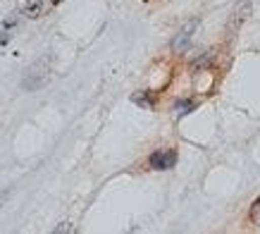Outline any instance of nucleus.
<instances>
[{
    "label": "nucleus",
    "instance_id": "obj_1",
    "mask_svg": "<svg viewBox=\"0 0 260 234\" xmlns=\"http://www.w3.org/2000/svg\"><path fill=\"white\" fill-rule=\"evenodd\" d=\"M174 163H177V153L170 149L155 151V153L150 156V167H153V170H170V167H174Z\"/></svg>",
    "mask_w": 260,
    "mask_h": 234
},
{
    "label": "nucleus",
    "instance_id": "obj_8",
    "mask_svg": "<svg viewBox=\"0 0 260 234\" xmlns=\"http://www.w3.org/2000/svg\"><path fill=\"white\" fill-rule=\"evenodd\" d=\"M55 232H74V227H72L70 222H64V225H60V227H57Z\"/></svg>",
    "mask_w": 260,
    "mask_h": 234
},
{
    "label": "nucleus",
    "instance_id": "obj_7",
    "mask_svg": "<svg viewBox=\"0 0 260 234\" xmlns=\"http://www.w3.org/2000/svg\"><path fill=\"white\" fill-rule=\"evenodd\" d=\"M174 108H177V112H179V115H186V112H191V110H193V103H191V101H179Z\"/></svg>",
    "mask_w": 260,
    "mask_h": 234
},
{
    "label": "nucleus",
    "instance_id": "obj_4",
    "mask_svg": "<svg viewBox=\"0 0 260 234\" xmlns=\"http://www.w3.org/2000/svg\"><path fill=\"white\" fill-rule=\"evenodd\" d=\"M251 5H253V0H239L237 8H234V15H232V29H234V26H239L246 17L251 15Z\"/></svg>",
    "mask_w": 260,
    "mask_h": 234
},
{
    "label": "nucleus",
    "instance_id": "obj_3",
    "mask_svg": "<svg viewBox=\"0 0 260 234\" xmlns=\"http://www.w3.org/2000/svg\"><path fill=\"white\" fill-rule=\"evenodd\" d=\"M46 79H48V72H43V67H41V65H36V67H31V70H29V74L24 77L22 86L26 89V91H36L39 86L46 84Z\"/></svg>",
    "mask_w": 260,
    "mask_h": 234
},
{
    "label": "nucleus",
    "instance_id": "obj_5",
    "mask_svg": "<svg viewBox=\"0 0 260 234\" xmlns=\"http://www.w3.org/2000/svg\"><path fill=\"white\" fill-rule=\"evenodd\" d=\"M132 101L139 103V105H143V108H150V105H153V98H150L148 91H143V94H134L132 96Z\"/></svg>",
    "mask_w": 260,
    "mask_h": 234
},
{
    "label": "nucleus",
    "instance_id": "obj_6",
    "mask_svg": "<svg viewBox=\"0 0 260 234\" xmlns=\"http://www.w3.org/2000/svg\"><path fill=\"white\" fill-rule=\"evenodd\" d=\"M41 8H43V5H41V0H31V3L24 8V12H26V17H39Z\"/></svg>",
    "mask_w": 260,
    "mask_h": 234
},
{
    "label": "nucleus",
    "instance_id": "obj_2",
    "mask_svg": "<svg viewBox=\"0 0 260 234\" xmlns=\"http://www.w3.org/2000/svg\"><path fill=\"white\" fill-rule=\"evenodd\" d=\"M196 26H198V22H189L179 34H177V39L172 41L174 53H181V50H186V48H189L191 39H193V32H196Z\"/></svg>",
    "mask_w": 260,
    "mask_h": 234
},
{
    "label": "nucleus",
    "instance_id": "obj_9",
    "mask_svg": "<svg viewBox=\"0 0 260 234\" xmlns=\"http://www.w3.org/2000/svg\"><path fill=\"white\" fill-rule=\"evenodd\" d=\"M8 196H10V189H5V191H0V206L5 203V198H8Z\"/></svg>",
    "mask_w": 260,
    "mask_h": 234
}]
</instances>
